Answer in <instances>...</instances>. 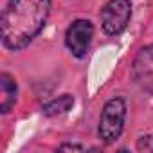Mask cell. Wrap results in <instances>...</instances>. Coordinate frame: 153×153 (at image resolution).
<instances>
[{
  "label": "cell",
  "instance_id": "1",
  "mask_svg": "<svg viewBox=\"0 0 153 153\" xmlns=\"http://www.w3.org/2000/svg\"><path fill=\"white\" fill-rule=\"evenodd\" d=\"M51 0H9L2 11V45L18 52L25 49L45 27Z\"/></svg>",
  "mask_w": 153,
  "mask_h": 153
},
{
  "label": "cell",
  "instance_id": "2",
  "mask_svg": "<svg viewBox=\"0 0 153 153\" xmlns=\"http://www.w3.org/2000/svg\"><path fill=\"white\" fill-rule=\"evenodd\" d=\"M126 110V101L123 97H112L105 103L97 124V135L105 144H112L121 137L124 130Z\"/></svg>",
  "mask_w": 153,
  "mask_h": 153
},
{
  "label": "cell",
  "instance_id": "3",
  "mask_svg": "<svg viewBox=\"0 0 153 153\" xmlns=\"http://www.w3.org/2000/svg\"><path fill=\"white\" fill-rule=\"evenodd\" d=\"M101 27L108 36H119L126 31L131 18L130 0H108L101 9Z\"/></svg>",
  "mask_w": 153,
  "mask_h": 153
},
{
  "label": "cell",
  "instance_id": "4",
  "mask_svg": "<svg viewBox=\"0 0 153 153\" xmlns=\"http://www.w3.org/2000/svg\"><path fill=\"white\" fill-rule=\"evenodd\" d=\"M131 81L148 96H153V43L144 45L133 58L130 68Z\"/></svg>",
  "mask_w": 153,
  "mask_h": 153
},
{
  "label": "cell",
  "instance_id": "5",
  "mask_svg": "<svg viewBox=\"0 0 153 153\" xmlns=\"http://www.w3.org/2000/svg\"><path fill=\"white\" fill-rule=\"evenodd\" d=\"M94 38V24L87 18L74 20L65 33V47L76 58H85Z\"/></svg>",
  "mask_w": 153,
  "mask_h": 153
},
{
  "label": "cell",
  "instance_id": "6",
  "mask_svg": "<svg viewBox=\"0 0 153 153\" xmlns=\"http://www.w3.org/2000/svg\"><path fill=\"white\" fill-rule=\"evenodd\" d=\"M16 96H18V85L16 79L11 74L2 72L0 74V112L2 114H9L11 108L16 103Z\"/></svg>",
  "mask_w": 153,
  "mask_h": 153
},
{
  "label": "cell",
  "instance_id": "7",
  "mask_svg": "<svg viewBox=\"0 0 153 153\" xmlns=\"http://www.w3.org/2000/svg\"><path fill=\"white\" fill-rule=\"evenodd\" d=\"M72 106H74V97L70 94H63V96H58L56 99H51L49 103H45L42 106V112L47 117H54V115L67 114Z\"/></svg>",
  "mask_w": 153,
  "mask_h": 153
},
{
  "label": "cell",
  "instance_id": "8",
  "mask_svg": "<svg viewBox=\"0 0 153 153\" xmlns=\"http://www.w3.org/2000/svg\"><path fill=\"white\" fill-rule=\"evenodd\" d=\"M59 149H74V151H83L85 148H83L81 144H68V142H65V144H61V146H59Z\"/></svg>",
  "mask_w": 153,
  "mask_h": 153
},
{
  "label": "cell",
  "instance_id": "9",
  "mask_svg": "<svg viewBox=\"0 0 153 153\" xmlns=\"http://www.w3.org/2000/svg\"><path fill=\"white\" fill-rule=\"evenodd\" d=\"M149 140H151V144H148V146H146V149H151V151H153V139L149 137Z\"/></svg>",
  "mask_w": 153,
  "mask_h": 153
}]
</instances>
